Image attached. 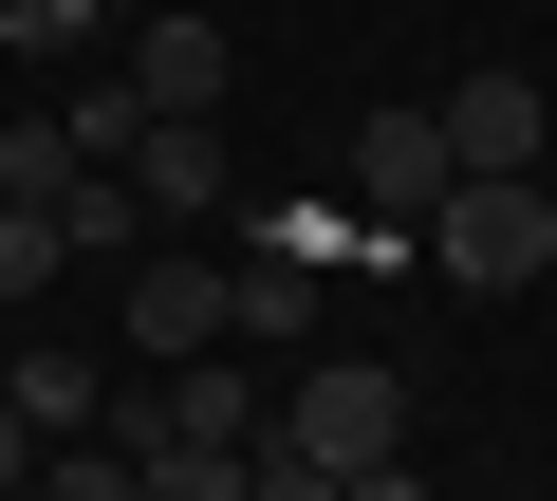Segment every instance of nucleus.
I'll use <instances>...</instances> for the list:
<instances>
[{
  "label": "nucleus",
  "mask_w": 557,
  "mask_h": 501,
  "mask_svg": "<svg viewBox=\"0 0 557 501\" xmlns=\"http://www.w3.org/2000/svg\"><path fill=\"white\" fill-rule=\"evenodd\" d=\"M223 75H242L223 20H131V93H149V112H223Z\"/></svg>",
  "instance_id": "9"
},
{
  "label": "nucleus",
  "mask_w": 557,
  "mask_h": 501,
  "mask_svg": "<svg viewBox=\"0 0 557 501\" xmlns=\"http://www.w3.org/2000/svg\"><path fill=\"white\" fill-rule=\"evenodd\" d=\"M354 501H428V483H409V464H372V483H354Z\"/></svg>",
  "instance_id": "17"
},
{
  "label": "nucleus",
  "mask_w": 557,
  "mask_h": 501,
  "mask_svg": "<svg viewBox=\"0 0 557 501\" xmlns=\"http://www.w3.org/2000/svg\"><path fill=\"white\" fill-rule=\"evenodd\" d=\"M94 149H75V112H0V204H57Z\"/></svg>",
  "instance_id": "10"
},
{
  "label": "nucleus",
  "mask_w": 557,
  "mask_h": 501,
  "mask_svg": "<svg viewBox=\"0 0 557 501\" xmlns=\"http://www.w3.org/2000/svg\"><path fill=\"white\" fill-rule=\"evenodd\" d=\"M57 261H75V241H57V204H0V316H20Z\"/></svg>",
  "instance_id": "14"
},
{
  "label": "nucleus",
  "mask_w": 557,
  "mask_h": 501,
  "mask_svg": "<svg viewBox=\"0 0 557 501\" xmlns=\"http://www.w3.org/2000/svg\"><path fill=\"white\" fill-rule=\"evenodd\" d=\"M131 204H149V223H186V204H242V167H223V112H149V130H131Z\"/></svg>",
  "instance_id": "6"
},
{
  "label": "nucleus",
  "mask_w": 557,
  "mask_h": 501,
  "mask_svg": "<svg viewBox=\"0 0 557 501\" xmlns=\"http://www.w3.org/2000/svg\"><path fill=\"white\" fill-rule=\"evenodd\" d=\"M131 223H149L131 167H75V186H57V241H75V261H131Z\"/></svg>",
  "instance_id": "11"
},
{
  "label": "nucleus",
  "mask_w": 557,
  "mask_h": 501,
  "mask_svg": "<svg viewBox=\"0 0 557 501\" xmlns=\"http://www.w3.org/2000/svg\"><path fill=\"white\" fill-rule=\"evenodd\" d=\"M428 112H446V149H465V186H483V167H539V149H557V112H539V75H520V57L446 75Z\"/></svg>",
  "instance_id": "4"
},
{
  "label": "nucleus",
  "mask_w": 557,
  "mask_h": 501,
  "mask_svg": "<svg viewBox=\"0 0 557 501\" xmlns=\"http://www.w3.org/2000/svg\"><path fill=\"white\" fill-rule=\"evenodd\" d=\"M242 501H354V483H335L317 446H278V427H260V464H242Z\"/></svg>",
  "instance_id": "15"
},
{
  "label": "nucleus",
  "mask_w": 557,
  "mask_h": 501,
  "mask_svg": "<svg viewBox=\"0 0 557 501\" xmlns=\"http://www.w3.org/2000/svg\"><path fill=\"white\" fill-rule=\"evenodd\" d=\"M20 501H38V483H20Z\"/></svg>",
  "instance_id": "20"
},
{
  "label": "nucleus",
  "mask_w": 557,
  "mask_h": 501,
  "mask_svg": "<svg viewBox=\"0 0 557 501\" xmlns=\"http://www.w3.org/2000/svg\"><path fill=\"white\" fill-rule=\"evenodd\" d=\"M428 261H446L465 298H520V279L557 261V186H539V167H483V186H446V204H428Z\"/></svg>",
  "instance_id": "1"
},
{
  "label": "nucleus",
  "mask_w": 557,
  "mask_h": 501,
  "mask_svg": "<svg viewBox=\"0 0 557 501\" xmlns=\"http://www.w3.org/2000/svg\"><path fill=\"white\" fill-rule=\"evenodd\" d=\"M0 372H20V353H0Z\"/></svg>",
  "instance_id": "19"
},
{
  "label": "nucleus",
  "mask_w": 557,
  "mask_h": 501,
  "mask_svg": "<svg viewBox=\"0 0 557 501\" xmlns=\"http://www.w3.org/2000/svg\"><path fill=\"white\" fill-rule=\"evenodd\" d=\"M446 186H465V149H446V112H428V93H391V112L354 130V204H391V223H428Z\"/></svg>",
  "instance_id": "5"
},
{
  "label": "nucleus",
  "mask_w": 557,
  "mask_h": 501,
  "mask_svg": "<svg viewBox=\"0 0 557 501\" xmlns=\"http://www.w3.org/2000/svg\"><path fill=\"white\" fill-rule=\"evenodd\" d=\"M38 446H57V427H38L20 390H0V501H20V483H38Z\"/></svg>",
  "instance_id": "16"
},
{
  "label": "nucleus",
  "mask_w": 557,
  "mask_h": 501,
  "mask_svg": "<svg viewBox=\"0 0 557 501\" xmlns=\"http://www.w3.org/2000/svg\"><path fill=\"white\" fill-rule=\"evenodd\" d=\"M278 446H317L335 483L409 464V372H391V353H317V372H298V409H278Z\"/></svg>",
  "instance_id": "2"
},
{
  "label": "nucleus",
  "mask_w": 557,
  "mask_h": 501,
  "mask_svg": "<svg viewBox=\"0 0 557 501\" xmlns=\"http://www.w3.org/2000/svg\"><path fill=\"white\" fill-rule=\"evenodd\" d=\"M539 186H557V149H539Z\"/></svg>",
  "instance_id": "18"
},
{
  "label": "nucleus",
  "mask_w": 557,
  "mask_h": 501,
  "mask_svg": "<svg viewBox=\"0 0 557 501\" xmlns=\"http://www.w3.org/2000/svg\"><path fill=\"white\" fill-rule=\"evenodd\" d=\"M131 353H223V261H131Z\"/></svg>",
  "instance_id": "8"
},
{
  "label": "nucleus",
  "mask_w": 557,
  "mask_h": 501,
  "mask_svg": "<svg viewBox=\"0 0 557 501\" xmlns=\"http://www.w3.org/2000/svg\"><path fill=\"white\" fill-rule=\"evenodd\" d=\"M242 464H260V446H149L131 501H242Z\"/></svg>",
  "instance_id": "12"
},
{
  "label": "nucleus",
  "mask_w": 557,
  "mask_h": 501,
  "mask_svg": "<svg viewBox=\"0 0 557 501\" xmlns=\"http://www.w3.org/2000/svg\"><path fill=\"white\" fill-rule=\"evenodd\" d=\"M112 0H0V57H94Z\"/></svg>",
  "instance_id": "13"
},
{
  "label": "nucleus",
  "mask_w": 557,
  "mask_h": 501,
  "mask_svg": "<svg viewBox=\"0 0 557 501\" xmlns=\"http://www.w3.org/2000/svg\"><path fill=\"white\" fill-rule=\"evenodd\" d=\"M317 316H335V279L298 261V241H242V261H223V335H260V353H298Z\"/></svg>",
  "instance_id": "7"
},
{
  "label": "nucleus",
  "mask_w": 557,
  "mask_h": 501,
  "mask_svg": "<svg viewBox=\"0 0 557 501\" xmlns=\"http://www.w3.org/2000/svg\"><path fill=\"white\" fill-rule=\"evenodd\" d=\"M112 446L149 464V446H260V390H242V353H168L149 390H112Z\"/></svg>",
  "instance_id": "3"
}]
</instances>
